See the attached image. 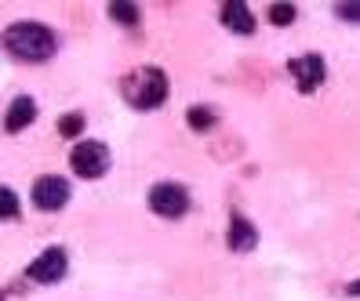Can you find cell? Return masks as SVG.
I'll return each mask as SVG.
<instances>
[{
    "instance_id": "obj_1",
    "label": "cell",
    "mask_w": 360,
    "mask_h": 301,
    "mask_svg": "<svg viewBox=\"0 0 360 301\" xmlns=\"http://www.w3.org/2000/svg\"><path fill=\"white\" fill-rule=\"evenodd\" d=\"M4 44L15 58L22 62H48L55 51H58V40L48 26L40 22H15L8 33H4Z\"/></svg>"
},
{
    "instance_id": "obj_2",
    "label": "cell",
    "mask_w": 360,
    "mask_h": 301,
    "mask_svg": "<svg viewBox=\"0 0 360 301\" xmlns=\"http://www.w3.org/2000/svg\"><path fill=\"white\" fill-rule=\"evenodd\" d=\"M124 98H128L135 109H157L167 98V76L153 66H146V69L131 73V80L124 83Z\"/></svg>"
},
{
    "instance_id": "obj_3",
    "label": "cell",
    "mask_w": 360,
    "mask_h": 301,
    "mask_svg": "<svg viewBox=\"0 0 360 301\" xmlns=\"http://www.w3.org/2000/svg\"><path fill=\"white\" fill-rule=\"evenodd\" d=\"M70 163L80 178H102L105 167H110V149L102 142H80L70 153Z\"/></svg>"
},
{
    "instance_id": "obj_4",
    "label": "cell",
    "mask_w": 360,
    "mask_h": 301,
    "mask_svg": "<svg viewBox=\"0 0 360 301\" xmlns=\"http://www.w3.org/2000/svg\"><path fill=\"white\" fill-rule=\"evenodd\" d=\"M150 207L160 214V218H182L186 207H189V196H186V189L182 185H153L150 192Z\"/></svg>"
},
{
    "instance_id": "obj_5",
    "label": "cell",
    "mask_w": 360,
    "mask_h": 301,
    "mask_svg": "<svg viewBox=\"0 0 360 301\" xmlns=\"http://www.w3.org/2000/svg\"><path fill=\"white\" fill-rule=\"evenodd\" d=\"M66 265H70L66 250H62V247H48V250L40 254L37 262L26 269V276H30V279H37V283H55V279L66 276Z\"/></svg>"
},
{
    "instance_id": "obj_6",
    "label": "cell",
    "mask_w": 360,
    "mask_h": 301,
    "mask_svg": "<svg viewBox=\"0 0 360 301\" xmlns=\"http://www.w3.org/2000/svg\"><path fill=\"white\" fill-rule=\"evenodd\" d=\"M66 200H70V182H62V178H55V175L40 178V182L33 185V203H37L40 210H58V207H66Z\"/></svg>"
},
{
    "instance_id": "obj_7",
    "label": "cell",
    "mask_w": 360,
    "mask_h": 301,
    "mask_svg": "<svg viewBox=\"0 0 360 301\" xmlns=\"http://www.w3.org/2000/svg\"><path fill=\"white\" fill-rule=\"evenodd\" d=\"M288 69H291V76H295V80H299V88H302V91H313L316 83H321V80L328 76V69H324V58H321V55L295 58Z\"/></svg>"
},
{
    "instance_id": "obj_8",
    "label": "cell",
    "mask_w": 360,
    "mask_h": 301,
    "mask_svg": "<svg viewBox=\"0 0 360 301\" xmlns=\"http://www.w3.org/2000/svg\"><path fill=\"white\" fill-rule=\"evenodd\" d=\"M222 22H226V29H233V33H255V18H251V11H248V4L244 0H226L222 4Z\"/></svg>"
},
{
    "instance_id": "obj_9",
    "label": "cell",
    "mask_w": 360,
    "mask_h": 301,
    "mask_svg": "<svg viewBox=\"0 0 360 301\" xmlns=\"http://www.w3.org/2000/svg\"><path fill=\"white\" fill-rule=\"evenodd\" d=\"M226 243H229V250H237V254L255 250V243H259L255 225H251L248 218H233V222H229V236H226Z\"/></svg>"
},
{
    "instance_id": "obj_10",
    "label": "cell",
    "mask_w": 360,
    "mask_h": 301,
    "mask_svg": "<svg viewBox=\"0 0 360 301\" xmlns=\"http://www.w3.org/2000/svg\"><path fill=\"white\" fill-rule=\"evenodd\" d=\"M33 116H37V105H33V98L18 95V98L11 102V109H8V131H11V135H18L22 127H30V123H33Z\"/></svg>"
},
{
    "instance_id": "obj_11",
    "label": "cell",
    "mask_w": 360,
    "mask_h": 301,
    "mask_svg": "<svg viewBox=\"0 0 360 301\" xmlns=\"http://www.w3.org/2000/svg\"><path fill=\"white\" fill-rule=\"evenodd\" d=\"M110 15L117 18L120 26H135V22H139V8L128 4V0H117V4H110Z\"/></svg>"
},
{
    "instance_id": "obj_12",
    "label": "cell",
    "mask_w": 360,
    "mask_h": 301,
    "mask_svg": "<svg viewBox=\"0 0 360 301\" xmlns=\"http://www.w3.org/2000/svg\"><path fill=\"white\" fill-rule=\"evenodd\" d=\"M211 123H215V116H211L207 105H193V109H189V127H193V131H207Z\"/></svg>"
},
{
    "instance_id": "obj_13",
    "label": "cell",
    "mask_w": 360,
    "mask_h": 301,
    "mask_svg": "<svg viewBox=\"0 0 360 301\" xmlns=\"http://www.w3.org/2000/svg\"><path fill=\"white\" fill-rule=\"evenodd\" d=\"M269 22L273 26H291L295 22V4H273L269 8Z\"/></svg>"
},
{
    "instance_id": "obj_14",
    "label": "cell",
    "mask_w": 360,
    "mask_h": 301,
    "mask_svg": "<svg viewBox=\"0 0 360 301\" xmlns=\"http://www.w3.org/2000/svg\"><path fill=\"white\" fill-rule=\"evenodd\" d=\"M80 127H84V120L73 113V116H66V120H58V131H62V138H77L80 135Z\"/></svg>"
},
{
    "instance_id": "obj_15",
    "label": "cell",
    "mask_w": 360,
    "mask_h": 301,
    "mask_svg": "<svg viewBox=\"0 0 360 301\" xmlns=\"http://www.w3.org/2000/svg\"><path fill=\"white\" fill-rule=\"evenodd\" d=\"M0 214H4V218H15V214H18V200H15L11 189L0 192Z\"/></svg>"
},
{
    "instance_id": "obj_16",
    "label": "cell",
    "mask_w": 360,
    "mask_h": 301,
    "mask_svg": "<svg viewBox=\"0 0 360 301\" xmlns=\"http://www.w3.org/2000/svg\"><path fill=\"white\" fill-rule=\"evenodd\" d=\"M335 11H338V18H349V22H360V4H338Z\"/></svg>"
},
{
    "instance_id": "obj_17",
    "label": "cell",
    "mask_w": 360,
    "mask_h": 301,
    "mask_svg": "<svg viewBox=\"0 0 360 301\" xmlns=\"http://www.w3.org/2000/svg\"><path fill=\"white\" fill-rule=\"evenodd\" d=\"M349 294H356V297H360V279H353V283H349Z\"/></svg>"
}]
</instances>
